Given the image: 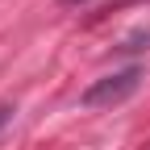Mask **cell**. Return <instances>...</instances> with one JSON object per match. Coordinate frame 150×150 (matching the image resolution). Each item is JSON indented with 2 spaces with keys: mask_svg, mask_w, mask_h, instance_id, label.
I'll use <instances>...</instances> for the list:
<instances>
[{
  "mask_svg": "<svg viewBox=\"0 0 150 150\" xmlns=\"http://www.w3.org/2000/svg\"><path fill=\"white\" fill-rule=\"evenodd\" d=\"M138 83H142V67L112 71V75H104V79H96L92 88H83L79 104H83V108H117V104H125V100L138 92Z\"/></svg>",
  "mask_w": 150,
  "mask_h": 150,
  "instance_id": "obj_1",
  "label": "cell"
},
{
  "mask_svg": "<svg viewBox=\"0 0 150 150\" xmlns=\"http://www.w3.org/2000/svg\"><path fill=\"white\" fill-rule=\"evenodd\" d=\"M8 117H13V104H0V129L8 125Z\"/></svg>",
  "mask_w": 150,
  "mask_h": 150,
  "instance_id": "obj_2",
  "label": "cell"
},
{
  "mask_svg": "<svg viewBox=\"0 0 150 150\" xmlns=\"http://www.w3.org/2000/svg\"><path fill=\"white\" fill-rule=\"evenodd\" d=\"M67 4H71V0H67Z\"/></svg>",
  "mask_w": 150,
  "mask_h": 150,
  "instance_id": "obj_3",
  "label": "cell"
}]
</instances>
